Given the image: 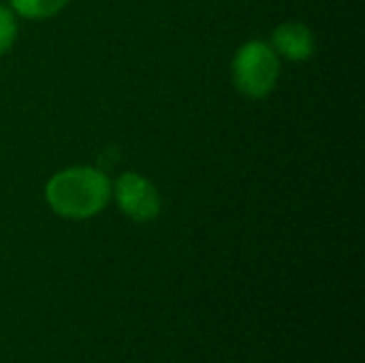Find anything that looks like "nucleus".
<instances>
[{"instance_id":"1","label":"nucleus","mask_w":365,"mask_h":363,"mask_svg":"<svg viewBox=\"0 0 365 363\" xmlns=\"http://www.w3.org/2000/svg\"><path fill=\"white\" fill-rule=\"evenodd\" d=\"M47 203L66 218H88L98 214L109 197V178L92 167H71L56 173L45 188Z\"/></svg>"},{"instance_id":"2","label":"nucleus","mask_w":365,"mask_h":363,"mask_svg":"<svg viewBox=\"0 0 365 363\" xmlns=\"http://www.w3.org/2000/svg\"><path fill=\"white\" fill-rule=\"evenodd\" d=\"M278 53L263 41H248L233 58V81L246 96H267L278 81Z\"/></svg>"},{"instance_id":"3","label":"nucleus","mask_w":365,"mask_h":363,"mask_svg":"<svg viewBox=\"0 0 365 363\" xmlns=\"http://www.w3.org/2000/svg\"><path fill=\"white\" fill-rule=\"evenodd\" d=\"M115 199L120 210L137 223L152 220L160 212V197L156 188L139 173L120 175L115 182Z\"/></svg>"},{"instance_id":"4","label":"nucleus","mask_w":365,"mask_h":363,"mask_svg":"<svg viewBox=\"0 0 365 363\" xmlns=\"http://www.w3.org/2000/svg\"><path fill=\"white\" fill-rule=\"evenodd\" d=\"M274 51L289 60H308L314 53V34L299 21H284L274 30Z\"/></svg>"},{"instance_id":"5","label":"nucleus","mask_w":365,"mask_h":363,"mask_svg":"<svg viewBox=\"0 0 365 363\" xmlns=\"http://www.w3.org/2000/svg\"><path fill=\"white\" fill-rule=\"evenodd\" d=\"M68 0H11L13 9L30 19H43L51 17L53 13L62 11Z\"/></svg>"},{"instance_id":"6","label":"nucleus","mask_w":365,"mask_h":363,"mask_svg":"<svg viewBox=\"0 0 365 363\" xmlns=\"http://www.w3.org/2000/svg\"><path fill=\"white\" fill-rule=\"evenodd\" d=\"M15 34H17V24H15L13 11L0 4V56L11 49Z\"/></svg>"}]
</instances>
